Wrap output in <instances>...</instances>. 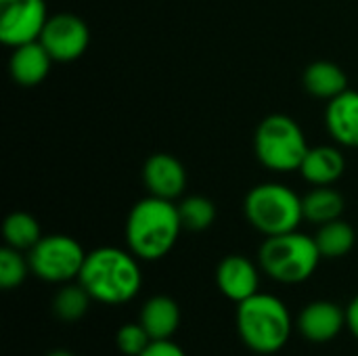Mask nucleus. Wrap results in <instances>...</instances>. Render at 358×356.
<instances>
[{"label":"nucleus","mask_w":358,"mask_h":356,"mask_svg":"<svg viewBox=\"0 0 358 356\" xmlns=\"http://www.w3.org/2000/svg\"><path fill=\"white\" fill-rule=\"evenodd\" d=\"M78 283L94 302L117 306L138 296L143 273L138 258L130 250L105 245L86 254Z\"/></svg>","instance_id":"f257e3e1"},{"label":"nucleus","mask_w":358,"mask_h":356,"mask_svg":"<svg viewBox=\"0 0 358 356\" xmlns=\"http://www.w3.org/2000/svg\"><path fill=\"white\" fill-rule=\"evenodd\" d=\"M182 229L178 204L147 195L126 218V245L138 260H162L172 252Z\"/></svg>","instance_id":"f03ea898"},{"label":"nucleus","mask_w":358,"mask_h":356,"mask_svg":"<svg viewBox=\"0 0 358 356\" xmlns=\"http://www.w3.org/2000/svg\"><path fill=\"white\" fill-rule=\"evenodd\" d=\"M237 329L250 350L258 355H275L289 342L294 321L283 300L258 292L237 304Z\"/></svg>","instance_id":"7ed1b4c3"},{"label":"nucleus","mask_w":358,"mask_h":356,"mask_svg":"<svg viewBox=\"0 0 358 356\" xmlns=\"http://www.w3.org/2000/svg\"><path fill=\"white\" fill-rule=\"evenodd\" d=\"M321 252L315 237L292 231L275 237H266L258 252L260 269L277 283L298 285L308 281L319 262Z\"/></svg>","instance_id":"20e7f679"},{"label":"nucleus","mask_w":358,"mask_h":356,"mask_svg":"<svg viewBox=\"0 0 358 356\" xmlns=\"http://www.w3.org/2000/svg\"><path fill=\"white\" fill-rule=\"evenodd\" d=\"M243 214L264 237L298 231L304 220L302 197L283 183H260L252 187L243 201Z\"/></svg>","instance_id":"39448f33"},{"label":"nucleus","mask_w":358,"mask_h":356,"mask_svg":"<svg viewBox=\"0 0 358 356\" xmlns=\"http://www.w3.org/2000/svg\"><path fill=\"white\" fill-rule=\"evenodd\" d=\"M254 149L264 168L285 174L300 170L310 147L302 126L294 118L285 113H273L258 124Z\"/></svg>","instance_id":"423d86ee"},{"label":"nucleus","mask_w":358,"mask_h":356,"mask_svg":"<svg viewBox=\"0 0 358 356\" xmlns=\"http://www.w3.org/2000/svg\"><path fill=\"white\" fill-rule=\"evenodd\" d=\"M31 273L46 283H69L80 277L86 252L69 235H42V239L27 252Z\"/></svg>","instance_id":"0eeeda50"},{"label":"nucleus","mask_w":358,"mask_h":356,"mask_svg":"<svg viewBox=\"0 0 358 356\" xmlns=\"http://www.w3.org/2000/svg\"><path fill=\"white\" fill-rule=\"evenodd\" d=\"M48 21L44 0H0V42L4 46H21L40 40Z\"/></svg>","instance_id":"6e6552de"},{"label":"nucleus","mask_w":358,"mask_h":356,"mask_svg":"<svg viewBox=\"0 0 358 356\" xmlns=\"http://www.w3.org/2000/svg\"><path fill=\"white\" fill-rule=\"evenodd\" d=\"M40 42L52 61L69 63L86 52L90 44V29L82 17L73 13H57L48 17L40 34Z\"/></svg>","instance_id":"1a4fd4ad"},{"label":"nucleus","mask_w":358,"mask_h":356,"mask_svg":"<svg viewBox=\"0 0 358 356\" xmlns=\"http://www.w3.org/2000/svg\"><path fill=\"white\" fill-rule=\"evenodd\" d=\"M216 285L227 300L241 304L243 300L258 294L260 271L248 256L231 254L222 258L216 269Z\"/></svg>","instance_id":"9d476101"},{"label":"nucleus","mask_w":358,"mask_h":356,"mask_svg":"<svg viewBox=\"0 0 358 356\" xmlns=\"http://www.w3.org/2000/svg\"><path fill=\"white\" fill-rule=\"evenodd\" d=\"M143 183L149 195L174 201L187 189V170L174 155L155 153L143 166Z\"/></svg>","instance_id":"9b49d317"},{"label":"nucleus","mask_w":358,"mask_h":356,"mask_svg":"<svg viewBox=\"0 0 358 356\" xmlns=\"http://www.w3.org/2000/svg\"><path fill=\"white\" fill-rule=\"evenodd\" d=\"M344 327H348L346 311L327 300L310 302L298 317L300 334L306 340L317 342V344L331 342L334 338H338L342 334Z\"/></svg>","instance_id":"f8f14e48"},{"label":"nucleus","mask_w":358,"mask_h":356,"mask_svg":"<svg viewBox=\"0 0 358 356\" xmlns=\"http://www.w3.org/2000/svg\"><path fill=\"white\" fill-rule=\"evenodd\" d=\"M325 126L338 145L358 149V90L348 88L327 103Z\"/></svg>","instance_id":"ddd939ff"},{"label":"nucleus","mask_w":358,"mask_h":356,"mask_svg":"<svg viewBox=\"0 0 358 356\" xmlns=\"http://www.w3.org/2000/svg\"><path fill=\"white\" fill-rule=\"evenodd\" d=\"M50 63L52 57L48 55V50L42 46L40 40H34L13 48V55L8 59V71L19 86L31 88L46 80V76L50 73Z\"/></svg>","instance_id":"4468645a"},{"label":"nucleus","mask_w":358,"mask_h":356,"mask_svg":"<svg viewBox=\"0 0 358 356\" xmlns=\"http://www.w3.org/2000/svg\"><path fill=\"white\" fill-rule=\"evenodd\" d=\"M344 170L346 159L342 151L331 145L310 147L300 166V174L304 176V180L315 187H331L342 178Z\"/></svg>","instance_id":"2eb2a0df"},{"label":"nucleus","mask_w":358,"mask_h":356,"mask_svg":"<svg viewBox=\"0 0 358 356\" xmlns=\"http://www.w3.org/2000/svg\"><path fill=\"white\" fill-rule=\"evenodd\" d=\"M141 325L147 329L151 340H172L180 325V308L168 296H153L143 304Z\"/></svg>","instance_id":"dca6fc26"},{"label":"nucleus","mask_w":358,"mask_h":356,"mask_svg":"<svg viewBox=\"0 0 358 356\" xmlns=\"http://www.w3.org/2000/svg\"><path fill=\"white\" fill-rule=\"evenodd\" d=\"M304 88L317 97V99H325L331 101L334 97L342 94L344 90H348V76L344 73V69L331 61H315L304 69L302 76Z\"/></svg>","instance_id":"f3484780"},{"label":"nucleus","mask_w":358,"mask_h":356,"mask_svg":"<svg viewBox=\"0 0 358 356\" xmlns=\"http://www.w3.org/2000/svg\"><path fill=\"white\" fill-rule=\"evenodd\" d=\"M302 208H304V220L313 225H325L342 218L346 204L340 191L331 187H315L302 197Z\"/></svg>","instance_id":"a211bd4d"},{"label":"nucleus","mask_w":358,"mask_h":356,"mask_svg":"<svg viewBox=\"0 0 358 356\" xmlns=\"http://www.w3.org/2000/svg\"><path fill=\"white\" fill-rule=\"evenodd\" d=\"M315 241L323 258H344L346 254L352 252L357 243V233L346 220L338 218V220L319 225Z\"/></svg>","instance_id":"6ab92c4d"},{"label":"nucleus","mask_w":358,"mask_h":356,"mask_svg":"<svg viewBox=\"0 0 358 356\" xmlns=\"http://www.w3.org/2000/svg\"><path fill=\"white\" fill-rule=\"evenodd\" d=\"M2 235L6 245L19 250V252H29L40 239H42V231L38 220L27 214V212H13L4 218L2 225Z\"/></svg>","instance_id":"aec40b11"},{"label":"nucleus","mask_w":358,"mask_h":356,"mask_svg":"<svg viewBox=\"0 0 358 356\" xmlns=\"http://www.w3.org/2000/svg\"><path fill=\"white\" fill-rule=\"evenodd\" d=\"M90 302L92 298L80 283H65L55 296L52 311L61 321L73 323V321H80L88 313Z\"/></svg>","instance_id":"412c9836"},{"label":"nucleus","mask_w":358,"mask_h":356,"mask_svg":"<svg viewBox=\"0 0 358 356\" xmlns=\"http://www.w3.org/2000/svg\"><path fill=\"white\" fill-rule=\"evenodd\" d=\"M178 212H180L182 227L193 233H201V231L210 229L216 220V206L212 199H208L203 195H189V197L180 199Z\"/></svg>","instance_id":"4be33fe9"},{"label":"nucleus","mask_w":358,"mask_h":356,"mask_svg":"<svg viewBox=\"0 0 358 356\" xmlns=\"http://www.w3.org/2000/svg\"><path fill=\"white\" fill-rule=\"evenodd\" d=\"M29 260L23 258V254L10 245H4L0 250V287L15 290L19 287L27 273H29Z\"/></svg>","instance_id":"5701e85b"},{"label":"nucleus","mask_w":358,"mask_h":356,"mask_svg":"<svg viewBox=\"0 0 358 356\" xmlns=\"http://www.w3.org/2000/svg\"><path fill=\"white\" fill-rule=\"evenodd\" d=\"M151 342L153 340L147 334V329L141 325V321L122 325L117 329V336H115V344H117L120 353L126 356H141Z\"/></svg>","instance_id":"b1692460"},{"label":"nucleus","mask_w":358,"mask_h":356,"mask_svg":"<svg viewBox=\"0 0 358 356\" xmlns=\"http://www.w3.org/2000/svg\"><path fill=\"white\" fill-rule=\"evenodd\" d=\"M141 356H187L185 350L172 340H153Z\"/></svg>","instance_id":"393cba45"},{"label":"nucleus","mask_w":358,"mask_h":356,"mask_svg":"<svg viewBox=\"0 0 358 356\" xmlns=\"http://www.w3.org/2000/svg\"><path fill=\"white\" fill-rule=\"evenodd\" d=\"M346 321H348V329L352 332V336L358 340V296L346 308Z\"/></svg>","instance_id":"a878e982"},{"label":"nucleus","mask_w":358,"mask_h":356,"mask_svg":"<svg viewBox=\"0 0 358 356\" xmlns=\"http://www.w3.org/2000/svg\"><path fill=\"white\" fill-rule=\"evenodd\" d=\"M46 356H73L71 353H67V350H55V353H50V355Z\"/></svg>","instance_id":"bb28decb"}]
</instances>
